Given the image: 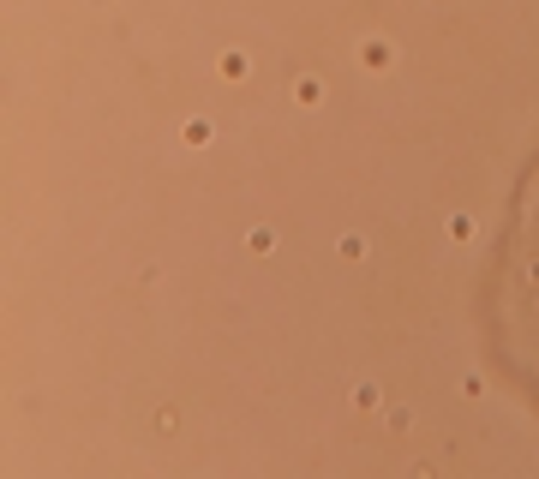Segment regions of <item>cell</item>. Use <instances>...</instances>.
<instances>
[{"mask_svg":"<svg viewBox=\"0 0 539 479\" xmlns=\"http://www.w3.org/2000/svg\"><path fill=\"white\" fill-rule=\"evenodd\" d=\"M294 96H299L306 108H318V102H324V84H318V78H299V84H294Z\"/></svg>","mask_w":539,"mask_h":479,"instance_id":"obj_1","label":"cell"},{"mask_svg":"<svg viewBox=\"0 0 539 479\" xmlns=\"http://www.w3.org/2000/svg\"><path fill=\"white\" fill-rule=\"evenodd\" d=\"M186 144H210V120H192V126H186Z\"/></svg>","mask_w":539,"mask_h":479,"instance_id":"obj_2","label":"cell"}]
</instances>
